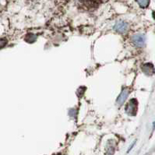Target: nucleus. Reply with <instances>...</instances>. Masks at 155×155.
Instances as JSON below:
<instances>
[{
	"instance_id": "423d86ee",
	"label": "nucleus",
	"mask_w": 155,
	"mask_h": 155,
	"mask_svg": "<svg viewBox=\"0 0 155 155\" xmlns=\"http://www.w3.org/2000/svg\"><path fill=\"white\" fill-rule=\"evenodd\" d=\"M137 2L138 3V4L140 5V7L142 8H146L147 6H149L150 0H137Z\"/></svg>"
},
{
	"instance_id": "0eeeda50",
	"label": "nucleus",
	"mask_w": 155,
	"mask_h": 155,
	"mask_svg": "<svg viewBox=\"0 0 155 155\" xmlns=\"http://www.w3.org/2000/svg\"><path fill=\"white\" fill-rule=\"evenodd\" d=\"M6 43H7V41L6 39H0V48H3L6 45Z\"/></svg>"
},
{
	"instance_id": "39448f33",
	"label": "nucleus",
	"mask_w": 155,
	"mask_h": 155,
	"mask_svg": "<svg viewBox=\"0 0 155 155\" xmlns=\"http://www.w3.org/2000/svg\"><path fill=\"white\" fill-rule=\"evenodd\" d=\"M129 95V90L128 89H124L122 90L121 94L119 96V98L117 99V103L119 104H122L127 99Z\"/></svg>"
},
{
	"instance_id": "7ed1b4c3",
	"label": "nucleus",
	"mask_w": 155,
	"mask_h": 155,
	"mask_svg": "<svg viewBox=\"0 0 155 155\" xmlns=\"http://www.w3.org/2000/svg\"><path fill=\"white\" fill-rule=\"evenodd\" d=\"M114 29L119 33H125V31L128 30V24L124 21H119L115 24Z\"/></svg>"
},
{
	"instance_id": "f257e3e1",
	"label": "nucleus",
	"mask_w": 155,
	"mask_h": 155,
	"mask_svg": "<svg viewBox=\"0 0 155 155\" xmlns=\"http://www.w3.org/2000/svg\"><path fill=\"white\" fill-rule=\"evenodd\" d=\"M137 100L133 99L127 104L125 108V111L129 115H135L137 113Z\"/></svg>"
},
{
	"instance_id": "f03ea898",
	"label": "nucleus",
	"mask_w": 155,
	"mask_h": 155,
	"mask_svg": "<svg viewBox=\"0 0 155 155\" xmlns=\"http://www.w3.org/2000/svg\"><path fill=\"white\" fill-rule=\"evenodd\" d=\"M145 42H146V38L143 34H136L133 37V42L136 46L137 47H143L145 45Z\"/></svg>"
},
{
	"instance_id": "20e7f679",
	"label": "nucleus",
	"mask_w": 155,
	"mask_h": 155,
	"mask_svg": "<svg viewBox=\"0 0 155 155\" xmlns=\"http://www.w3.org/2000/svg\"><path fill=\"white\" fill-rule=\"evenodd\" d=\"M143 71L147 76H151L154 73V67L151 63H146L143 66Z\"/></svg>"
}]
</instances>
